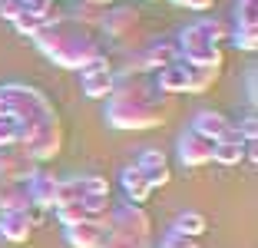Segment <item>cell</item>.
<instances>
[{
    "mask_svg": "<svg viewBox=\"0 0 258 248\" xmlns=\"http://www.w3.org/2000/svg\"><path fill=\"white\" fill-rule=\"evenodd\" d=\"M175 232L189 235V238H199V235L205 232V218L196 215V212H182V215L175 218Z\"/></svg>",
    "mask_w": 258,
    "mask_h": 248,
    "instance_id": "1",
    "label": "cell"
},
{
    "mask_svg": "<svg viewBox=\"0 0 258 248\" xmlns=\"http://www.w3.org/2000/svg\"><path fill=\"white\" fill-rule=\"evenodd\" d=\"M162 248H199V241L196 238H189V235H182V232H169L166 235V241H162Z\"/></svg>",
    "mask_w": 258,
    "mask_h": 248,
    "instance_id": "2",
    "label": "cell"
}]
</instances>
